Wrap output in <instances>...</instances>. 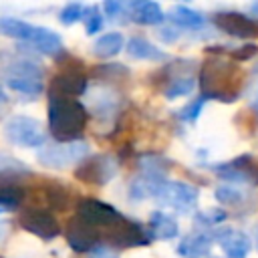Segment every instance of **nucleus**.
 Returning a JSON list of instances; mask_svg holds the SVG:
<instances>
[{"label":"nucleus","mask_w":258,"mask_h":258,"mask_svg":"<svg viewBox=\"0 0 258 258\" xmlns=\"http://www.w3.org/2000/svg\"><path fill=\"white\" fill-rule=\"evenodd\" d=\"M77 216L83 218L99 238L101 246H117V248H133L151 244V234L143 226L127 220L113 206L85 198L77 206Z\"/></svg>","instance_id":"1"},{"label":"nucleus","mask_w":258,"mask_h":258,"mask_svg":"<svg viewBox=\"0 0 258 258\" xmlns=\"http://www.w3.org/2000/svg\"><path fill=\"white\" fill-rule=\"evenodd\" d=\"M242 69L220 54L210 56L202 62L200 69V89L202 97L216 99L224 103H232L240 97L242 91Z\"/></svg>","instance_id":"2"},{"label":"nucleus","mask_w":258,"mask_h":258,"mask_svg":"<svg viewBox=\"0 0 258 258\" xmlns=\"http://www.w3.org/2000/svg\"><path fill=\"white\" fill-rule=\"evenodd\" d=\"M87 109L81 101L69 97L48 99V129L60 143L77 141L87 127Z\"/></svg>","instance_id":"3"},{"label":"nucleus","mask_w":258,"mask_h":258,"mask_svg":"<svg viewBox=\"0 0 258 258\" xmlns=\"http://www.w3.org/2000/svg\"><path fill=\"white\" fill-rule=\"evenodd\" d=\"M0 32L10 36V38H18V40H24L28 44H32L36 50L44 52V54H58L62 50V40L56 32L48 30V28H42V26H34V24H28L24 20H16V18H0Z\"/></svg>","instance_id":"4"},{"label":"nucleus","mask_w":258,"mask_h":258,"mask_svg":"<svg viewBox=\"0 0 258 258\" xmlns=\"http://www.w3.org/2000/svg\"><path fill=\"white\" fill-rule=\"evenodd\" d=\"M4 77H6V85L12 91H18V93H24V95L34 97V95L42 93V89H44L42 69L36 62H30V60L10 62L4 71Z\"/></svg>","instance_id":"5"},{"label":"nucleus","mask_w":258,"mask_h":258,"mask_svg":"<svg viewBox=\"0 0 258 258\" xmlns=\"http://www.w3.org/2000/svg\"><path fill=\"white\" fill-rule=\"evenodd\" d=\"M89 145L83 141H73V143H54V145H44L38 151V161L50 169H64L75 163H83L87 159Z\"/></svg>","instance_id":"6"},{"label":"nucleus","mask_w":258,"mask_h":258,"mask_svg":"<svg viewBox=\"0 0 258 258\" xmlns=\"http://www.w3.org/2000/svg\"><path fill=\"white\" fill-rule=\"evenodd\" d=\"M6 137L20 147H40L46 141V131L40 121L24 115H14L4 125Z\"/></svg>","instance_id":"7"},{"label":"nucleus","mask_w":258,"mask_h":258,"mask_svg":"<svg viewBox=\"0 0 258 258\" xmlns=\"http://www.w3.org/2000/svg\"><path fill=\"white\" fill-rule=\"evenodd\" d=\"M153 198L165 206V208H173L181 214L189 212L196 208L198 204V187L183 183V181H161L153 194Z\"/></svg>","instance_id":"8"},{"label":"nucleus","mask_w":258,"mask_h":258,"mask_svg":"<svg viewBox=\"0 0 258 258\" xmlns=\"http://www.w3.org/2000/svg\"><path fill=\"white\" fill-rule=\"evenodd\" d=\"M18 226L42 240H52L60 234V224L58 220L42 208H24L18 214Z\"/></svg>","instance_id":"9"},{"label":"nucleus","mask_w":258,"mask_h":258,"mask_svg":"<svg viewBox=\"0 0 258 258\" xmlns=\"http://www.w3.org/2000/svg\"><path fill=\"white\" fill-rule=\"evenodd\" d=\"M115 173H117V163H115V159L111 155H95V157H89L75 171V175L81 181H87V183H93V185L107 183Z\"/></svg>","instance_id":"10"},{"label":"nucleus","mask_w":258,"mask_h":258,"mask_svg":"<svg viewBox=\"0 0 258 258\" xmlns=\"http://www.w3.org/2000/svg\"><path fill=\"white\" fill-rule=\"evenodd\" d=\"M214 24L220 30H224L226 34H232L238 38H256L258 36V20H254L242 12H234V10L218 12L214 16Z\"/></svg>","instance_id":"11"},{"label":"nucleus","mask_w":258,"mask_h":258,"mask_svg":"<svg viewBox=\"0 0 258 258\" xmlns=\"http://www.w3.org/2000/svg\"><path fill=\"white\" fill-rule=\"evenodd\" d=\"M87 89V77L79 69H64L50 81V97H79Z\"/></svg>","instance_id":"12"},{"label":"nucleus","mask_w":258,"mask_h":258,"mask_svg":"<svg viewBox=\"0 0 258 258\" xmlns=\"http://www.w3.org/2000/svg\"><path fill=\"white\" fill-rule=\"evenodd\" d=\"M216 171L222 179L258 183V159H254L250 155H240V157L216 167Z\"/></svg>","instance_id":"13"},{"label":"nucleus","mask_w":258,"mask_h":258,"mask_svg":"<svg viewBox=\"0 0 258 258\" xmlns=\"http://www.w3.org/2000/svg\"><path fill=\"white\" fill-rule=\"evenodd\" d=\"M67 242L75 252H89L101 246L93 228L79 216L71 218L67 224Z\"/></svg>","instance_id":"14"},{"label":"nucleus","mask_w":258,"mask_h":258,"mask_svg":"<svg viewBox=\"0 0 258 258\" xmlns=\"http://www.w3.org/2000/svg\"><path fill=\"white\" fill-rule=\"evenodd\" d=\"M218 242H220V248L224 250V254L228 258H246L250 248H252L250 238L244 232L230 230V228L218 232Z\"/></svg>","instance_id":"15"},{"label":"nucleus","mask_w":258,"mask_h":258,"mask_svg":"<svg viewBox=\"0 0 258 258\" xmlns=\"http://www.w3.org/2000/svg\"><path fill=\"white\" fill-rule=\"evenodd\" d=\"M210 250H212V238L204 232L185 236L177 246V252L185 258H200V256L210 254Z\"/></svg>","instance_id":"16"},{"label":"nucleus","mask_w":258,"mask_h":258,"mask_svg":"<svg viewBox=\"0 0 258 258\" xmlns=\"http://www.w3.org/2000/svg\"><path fill=\"white\" fill-rule=\"evenodd\" d=\"M151 238H157V240H171L177 236V222L163 214V212H153L151 218H149V226H147Z\"/></svg>","instance_id":"17"},{"label":"nucleus","mask_w":258,"mask_h":258,"mask_svg":"<svg viewBox=\"0 0 258 258\" xmlns=\"http://www.w3.org/2000/svg\"><path fill=\"white\" fill-rule=\"evenodd\" d=\"M127 52H129V56L139 58V60H165L167 58V54L161 48H157L155 44H151L149 40H145L141 36L129 38Z\"/></svg>","instance_id":"18"},{"label":"nucleus","mask_w":258,"mask_h":258,"mask_svg":"<svg viewBox=\"0 0 258 258\" xmlns=\"http://www.w3.org/2000/svg\"><path fill=\"white\" fill-rule=\"evenodd\" d=\"M131 18L139 24H161L163 22V10L157 2H135L129 6Z\"/></svg>","instance_id":"19"},{"label":"nucleus","mask_w":258,"mask_h":258,"mask_svg":"<svg viewBox=\"0 0 258 258\" xmlns=\"http://www.w3.org/2000/svg\"><path fill=\"white\" fill-rule=\"evenodd\" d=\"M123 46H125V38L121 32H107L97 38V42L93 44V52H95V56L109 58V56H115L117 52H121Z\"/></svg>","instance_id":"20"},{"label":"nucleus","mask_w":258,"mask_h":258,"mask_svg":"<svg viewBox=\"0 0 258 258\" xmlns=\"http://www.w3.org/2000/svg\"><path fill=\"white\" fill-rule=\"evenodd\" d=\"M169 20L181 28H194V30L204 24V16L200 12H196L194 8H187V6H171Z\"/></svg>","instance_id":"21"},{"label":"nucleus","mask_w":258,"mask_h":258,"mask_svg":"<svg viewBox=\"0 0 258 258\" xmlns=\"http://www.w3.org/2000/svg\"><path fill=\"white\" fill-rule=\"evenodd\" d=\"M24 196H26L24 189H22L16 181L6 179L4 175H0V204H2V206H6L8 210L18 208V206L22 204Z\"/></svg>","instance_id":"22"},{"label":"nucleus","mask_w":258,"mask_h":258,"mask_svg":"<svg viewBox=\"0 0 258 258\" xmlns=\"http://www.w3.org/2000/svg\"><path fill=\"white\" fill-rule=\"evenodd\" d=\"M139 167H141V173H143V175L157 177V179H165V173H167L169 163H167L163 157H157V155H143V157L139 159Z\"/></svg>","instance_id":"23"},{"label":"nucleus","mask_w":258,"mask_h":258,"mask_svg":"<svg viewBox=\"0 0 258 258\" xmlns=\"http://www.w3.org/2000/svg\"><path fill=\"white\" fill-rule=\"evenodd\" d=\"M196 81L191 75H177L173 79H169L167 87H165V97L167 99H175V97H181V95H187L191 93Z\"/></svg>","instance_id":"24"},{"label":"nucleus","mask_w":258,"mask_h":258,"mask_svg":"<svg viewBox=\"0 0 258 258\" xmlns=\"http://www.w3.org/2000/svg\"><path fill=\"white\" fill-rule=\"evenodd\" d=\"M83 24H85L87 34H97V32L103 28V16H101L99 6H85Z\"/></svg>","instance_id":"25"},{"label":"nucleus","mask_w":258,"mask_h":258,"mask_svg":"<svg viewBox=\"0 0 258 258\" xmlns=\"http://www.w3.org/2000/svg\"><path fill=\"white\" fill-rule=\"evenodd\" d=\"M208 99L206 97H198V99H194L191 103H187L181 111H179V119H183V121H189V123H194L198 117H200V113H202V109H204V103H206Z\"/></svg>","instance_id":"26"},{"label":"nucleus","mask_w":258,"mask_h":258,"mask_svg":"<svg viewBox=\"0 0 258 258\" xmlns=\"http://www.w3.org/2000/svg\"><path fill=\"white\" fill-rule=\"evenodd\" d=\"M83 12H85V6L81 4H67L62 10H60V22L62 24H75L77 20H83Z\"/></svg>","instance_id":"27"},{"label":"nucleus","mask_w":258,"mask_h":258,"mask_svg":"<svg viewBox=\"0 0 258 258\" xmlns=\"http://www.w3.org/2000/svg\"><path fill=\"white\" fill-rule=\"evenodd\" d=\"M216 200L220 204H238L242 200V191H238L230 185H222L216 189Z\"/></svg>","instance_id":"28"},{"label":"nucleus","mask_w":258,"mask_h":258,"mask_svg":"<svg viewBox=\"0 0 258 258\" xmlns=\"http://www.w3.org/2000/svg\"><path fill=\"white\" fill-rule=\"evenodd\" d=\"M196 220L202 222L204 226H218L222 220H226V214H224V212H218V210H210V212H202V214H198Z\"/></svg>","instance_id":"29"},{"label":"nucleus","mask_w":258,"mask_h":258,"mask_svg":"<svg viewBox=\"0 0 258 258\" xmlns=\"http://www.w3.org/2000/svg\"><path fill=\"white\" fill-rule=\"evenodd\" d=\"M256 52H258V46H256V44H244V46L236 48V50L232 52V56L238 58V60H248V58L254 56Z\"/></svg>","instance_id":"30"},{"label":"nucleus","mask_w":258,"mask_h":258,"mask_svg":"<svg viewBox=\"0 0 258 258\" xmlns=\"http://www.w3.org/2000/svg\"><path fill=\"white\" fill-rule=\"evenodd\" d=\"M103 10L107 12V16H111V18H113V16H119V14L123 12V4H121V2H117V0H113V2L109 0V2H105V4H103Z\"/></svg>","instance_id":"31"},{"label":"nucleus","mask_w":258,"mask_h":258,"mask_svg":"<svg viewBox=\"0 0 258 258\" xmlns=\"http://www.w3.org/2000/svg\"><path fill=\"white\" fill-rule=\"evenodd\" d=\"M93 258H115V252L109 246H99V248H95Z\"/></svg>","instance_id":"32"},{"label":"nucleus","mask_w":258,"mask_h":258,"mask_svg":"<svg viewBox=\"0 0 258 258\" xmlns=\"http://www.w3.org/2000/svg\"><path fill=\"white\" fill-rule=\"evenodd\" d=\"M8 101V97H6V93L2 91V87H0V103H6Z\"/></svg>","instance_id":"33"},{"label":"nucleus","mask_w":258,"mask_h":258,"mask_svg":"<svg viewBox=\"0 0 258 258\" xmlns=\"http://www.w3.org/2000/svg\"><path fill=\"white\" fill-rule=\"evenodd\" d=\"M4 212H8V208H6V206H2V204H0V214H4Z\"/></svg>","instance_id":"34"},{"label":"nucleus","mask_w":258,"mask_h":258,"mask_svg":"<svg viewBox=\"0 0 258 258\" xmlns=\"http://www.w3.org/2000/svg\"><path fill=\"white\" fill-rule=\"evenodd\" d=\"M2 232H4V228H2V224H0V236H2Z\"/></svg>","instance_id":"35"},{"label":"nucleus","mask_w":258,"mask_h":258,"mask_svg":"<svg viewBox=\"0 0 258 258\" xmlns=\"http://www.w3.org/2000/svg\"><path fill=\"white\" fill-rule=\"evenodd\" d=\"M256 246H258V234H256Z\"/></svg>","instance_id":"36"},{"label":"nucleus","mask_w":258,"mask_h":258,"mask_svg":"<svg viewBox=\"0 0 258 258\" xmlns=\"http://www.w3.org/2000/svg\"><path fill=\"white\" fill-rule=\"evenodd\" d=\"M0 258H2V256H0Z\"/></svg>","instance_id":"37"}]
</instances>
